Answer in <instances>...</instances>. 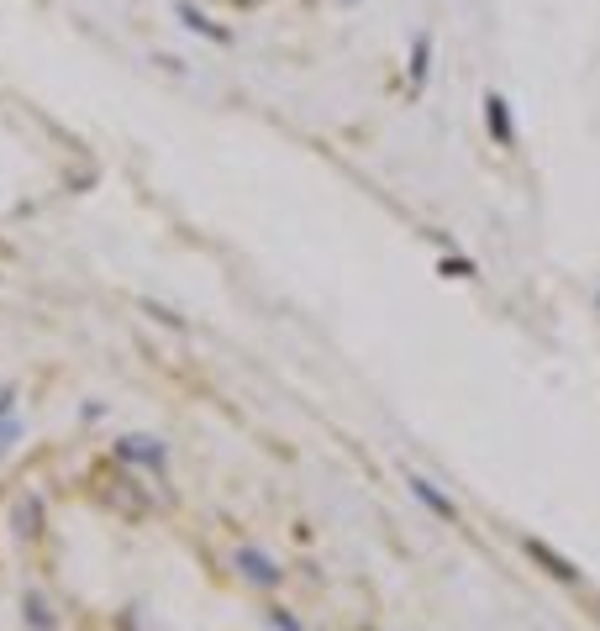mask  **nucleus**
<instances>
[{
  "instance_id": "nucleus-1",
  "label": "nucleus",
  "mask_w": 600,
  "mask_h": 631,
  "mask_svg": "<svg viewBox=\"0 0 600 631\" xmlns=\"http://www.w3.org/2000/svg\"><path fill=\"white\" fill-rule=\"evenodd\" d=\"M232 568H238V574L253 584V589H280V584H285V568H280V558H274V553H264V547H253V542H242L238 553H232Z\"/></svg>"
},
{
  "instance_id": "nucleus-2",
  "label": "nucleus",
  "mask_w": 600,
  "mask_h": 631,
  "mask_svg": "<svg viewBox=\"0 0 600 631\" xmlns=\"http://www.w3.org/2000/svg\"><path fill=\"white\" fill-rule=\"evenodd\" d=\"M117 458L132 463V468H148L153 479H164V474H168V447L159 438H121L117 442Z\"/></svg>"
},
{
  "instance_id": "nucleus-3",
  "label": "nucleus",
  "mask_w": 600,
  "mask_h": 631,
  "mask_svg": "<svg viewBox=\"0 0 600 631\" xmlns=\"http://www.w3.org/2000/svg\"><path fill=\"white\" fill-rule=\"evenodd\" d=\"M484 132L495 137V147H516V117H511V100L501 90H484Z\"/></svg>"
},
{
  "instance_id": "nucleus-4",
  "label": "nucleus",
  "mask_w": 600,
  "mask_h": 631,
  "mask_svg": "<svg viewBox=\"0 0 600 631\" xmlns=\"http://www.w3.org/2000/svg\"><path fill=\"white\" fill-rule=\"evenodd\" d=\"M174 16H179V26L195 32V37H206V43H217V48H232V26L211 22V16H206L200 5H190V0H179V5H174Z\"/></svg>"
},
{
  "instance_id": "nucleus-5",
  "label": "nucleus",
  "mask_w": 600,
  "mask_h": 631,
  "mask_svg": "<svg viewBox=\"0 0 600 631\" xmlns=\"http://www.w3.org/2000/svg\"><path fill=\"white\" fill-rule=\"evenodd\" d=\"M522 547H527L532 558L543 563V568H548V574H553V579H558V584H585V574H579L575 563L564 558V553H558L553 542H543V536H522Z\"/></svg>"
},
{
  "instance_id": "nucleus-6",
  "label": "nucleus",
  "mask_w": 600,
  "mask_h": 631,
  "mask_svg": "<svg viewBox=\"0 0 600 631\" xmlns=\"http://www.w3.org/2000/svg\"><path fill=\"white\" fill-rule=\"evenodd\" d=\"M406 489H411V495H416V500H422L427 510H433L437 521H458V506L433 485V479H427V474H406Z\"/></svg>"
},
{
  "instance_id": "nucleus-7",
  "label": "nucleus",
  "mask_w": 600,
  "mask_h": 631,
  "mask_svg": "<svg viewBox=\"0 0 600 631\" xmlns=\"http://www.w3.org/2000/svg\"><path fill=\"white\" fill-rule=\"evenodd\" d=\"M427 74H433V32H416V43H411V64H406V90L411 96L427 90Z\"/></svg>"
},
{
  "instance_id": "nucleus-8",
  "label": "nucleus",
  "mask_w": 600,
  "mask_h": 631,
  "mask_svg": "<svg viewBox=\"0 0 600 631\" xmlns=\"http://www.w3.org/2000/svg\"><path fill=\"white\" fill-rule=\"evenodd\" d=\"M11 521L22 527V536H43V500H37V495H22L17 510H11Z\"/></svg>"
},
{
  "instance_id": "nucleus-9",
  "label": "nucleus",
  "mask_w": 600,
  "mask_h": 631,
  "mask_svg": "<svg viewBox=\"0 0 600 631\" xmlns=\"http://www.w3.org/2000/svg\"><path fill=\"white\" fill-rule=\"evenodd\" d=\"M22 606H26V627H32V631H53V627H58V616L48 610V600H43L37 589H26Z\"/></svg>"
},
{
  "instance_id": "nucleus-10",
  "label": "nucleus",
  "mask_w": 600,
  "mask_h": 631,
  "mask_svg": "<svg viewBox=\"0 0 600 631\" xmlns=\"http://www.w3.org/2000/svg\"><path fill=\"white\" fill-rule=\"evenodd\" d=\"M264 616H269V627H274V631H306V621H301L290 606H269Z\"/></svg>"
},
{
  "instance_id": "nucleus-11",
  "label": "nucleus",
  "mask_w": 600,
  "mask_h": 631,
  "mask_svg": "<svg viewBox=\"0 0 600 631\" xmlns=\"http://www.w3.org/2000/svg\"><path fill=\"white\" fill-rule=\"evenodd\" d=\"M17 442H22V421L11 416V421H0V458H6V453H11Z\"/></svg>"
},
{
  "instance_id": "nucleus-12",
  "label": "nucleus",
  "mask_w": 600,
  "mask_h": 631,
  "mask_svg": "<svg viewBox=\"0 0 600 631\" xmlns=\"http://www.w3.org/2000/svg\"><path fill=\"white\" fill-rule=\"evenodd\" d=\"M443 274L448 279H480V268L469 264V258H443Z\"/></svg>"
},
{
  "instance_id": "nucleus-13",
  "label": "nucleus",
  "mask_w": 600,
  "mask_h": 631,
  "mask_svg": "<svg viewBox=\"0 0 600 631\" xmlns=\"http://www.w3.org/2000/svg\"><path fill=\"white\" fill-rule=\"evenodd\" d=\"M17 416V385H0V421Z\"/></svg>"
}]
</instances>
